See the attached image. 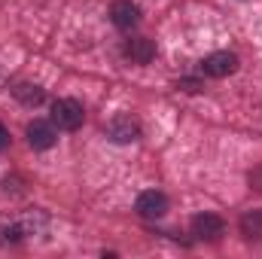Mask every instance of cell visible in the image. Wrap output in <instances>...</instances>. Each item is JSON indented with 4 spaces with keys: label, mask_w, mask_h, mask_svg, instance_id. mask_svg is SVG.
I'll use <instances>...</instances> for the list:
<instances>
[{
    "label": "cell",
    "mask_w": 262,
    "mask_h": 259,
    "mask_svg": "<svg viewBox=\"0 0 262 259\" xmlns=\"http://www.w3.org/2000/svg\"><path fill=\"white\" fill-rule=\"evenodd\" d=\"M85 113H82V104L73 101V98H58L52 104V122L58 125L61 131H76L82 125Z\"/></svg>",
    "instance_id": "6da1fadb"
},
{
    "label": "cell",
    "mask_w": 262,
    "mask_h": 259,
    "mask_svg": "<svg viewBox=\"0 0 262 259\" xmlns=\"http://www.w3.org/2000/svg\"><path fill=\"white\" fill-rule=\"evenodd\" d=\"M201 70L207 76H213V79H223V76H229V73L238 70V55H232V52H213V55H207L201 61Z\"/></svg>",
    "instance_id": "7a4b0ae2"
},
{
    "label": "cell",
    "mask_w": 262,
    "mask_h": 259,
    "mask_svg": "<svg viewBox=\"0 0 262 259\" xmlns=\"http://www.w3.org/2000/svg\"><path fill=\"white\" fill-rule=\"evenodd\" d=\"M137 213L146 217V220H159L168 213V198L165 192H156V189H146V192L137 195Z\"/></svg>",
    "instance_id": "3957f363"
},
{
    "label": "cell",
    "mask_w": 262,
    "mask_h": 259,
    "mask_svg": "<svg viewBox=\"0 0 262 259\" xmlns=\"http://www.w3.org/2000/svg\"><path fill=\"white\" fill-rule=\"evenodd\" d=\"M55 128L49 125V122H43V119H34V122H28V143L34 146V149H49V146H55Z\"/></svg>",
    "instance_id": "277c9868"
},
{
    "label": "cell",
    "mask_w": 262,
    "mask_h": 259,
    "mask_svg": "<svg viewBox=\"0 0 262 259\" xmlns=\"http://www.w3.org/2000/svg\"><path fill=\"white\" fill-rule=\"evenodd\" d=\"M192 235L195 238H207V241L220 238L223 235V220L216 213H198V217H192Z\"/></svg>",
    "instance_id": "5b68a950"
},
{
    "label": "cell",
    "mask_w": 262,
    "mask_h": 259,
    "mask_svg": "<svg viewBox=\"0 0 262 259\" xmlns=\"http://www.w3.org/2000/svg\"><path fill=\"white\" fill-rule=\"evenodd\" d=\"M107 131H110V137H113L116 143H131V140L140 137V125H137L131 116H116V119L107 125Z\"/></svg>",
    "instance_id": "8992f818"
},
{
    "label": "cell",
    "mask_w": 262,
    "mask_h": 259,
    "mask_svg": "<svg viewBox=\"0 0 262 259\" xmlns=\"http://www.w3.org/2000/svg\"><path fill=\"white\" fill-rule=\"evenodd\" d=\"M110 15H113V21H116V28H134L137 21H140V9L131 3V0H116L113 3V9H110Z\"/></svg>",
    "instance_id": "52a82bcc"
},
{
    "label": "cell",
    "mask_w": 262,
    "mask_h": 259,
    "mask_svg": "<svg viewBox=\"0 0 262 259\" xmlns=\"http://www.w3.org/2000/svg\"><path fill=\"white\" fill-rule=\"evenodd\" d=\"M125 55H128L134 64H149L156 58V43L146 40V37H137V40H128L125 46Z\"/></svg>",
    "instance_id": "ba28073f"
},
{
    "label": "cell",
    "mask_w": 262,
    "mask_h": 259,
    "mask_svg": "<svg viewBox=\"0 0 262 259\" xmlns=\"http://www.w3.org/2000/svg\"><path fill=\"white\" fill-rule=\"evenodd\" d=\"M241 235L247 241H262V210H247L241 217Z\"/></svg>",
    "instance_id": "9c48e42d"
},
{
    "label": "cell",
    "mask_w": 262,
    "mask_h": 259,
    "mask_svg": "<svg viewBox=\"0 0 262 259\" xmlns=\"http://www.w3.org/2000/svg\"><path fill=\"white\" fill-rule=\"evenodd\" d=\"M15 92V98L21 101V104H28V107H37L40 101H43V89L40 85H28V82H21L18 89H12Z\"/></svg>",
    "instance_id": "30bf717a"
},
{
    "label": "cell",
    "mask_w": 262,
    "mask_h": 259,
    "mask_svg": "<svg viewBox=\"0 0 262 259\" xmlns=\"http://www.w3.org/2000/svg\"><path fill=\"white\" fill-rule=\"evenodd\" d=\"M247 180H250V189H256V192H262V165H259V168H253V171H250V177H247Z\"/></svg>",
    "instance_id": "8fae6325"
},
{
    "label": "cell",
    "mask_w": 262,
    "mask_h": 259,
    "mask_svg": "<svg viewBox=\"0 0 262 259\" xmlns=\"http://www.w3.org/2000/svg\"><path fill=\"white\" fill-rule=\"evenodd\" d=\"M6 143H9V137H6V131H3V125H0V149H3Z\"/></svg>",
    "instance_id": "7c38bea8"
}]
</instances>
